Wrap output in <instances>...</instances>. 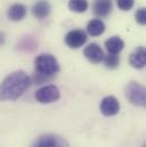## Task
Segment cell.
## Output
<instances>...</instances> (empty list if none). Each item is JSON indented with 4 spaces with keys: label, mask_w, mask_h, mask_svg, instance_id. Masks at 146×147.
I'll use <instances>...</instances> for the list:
<instances>
[{
    "label": "cell",
    "mask_w": 146,
    "mask_h": 147,
    "mask_svg": "<svg viewBox=\"0 0 146 147\" xmlns=\"http://www.w3.org/2000/svg\"><path fill=\"white\" fill-rule=\"evenodd\" d=\"M87 41V34L83 30L80 29H75L70 32H68V34L65 36V43L73 49H78L80 47H82Z\"/></svg>",
    "instance_id": "6"
},
{
    "label": "cell",
    "mask_w": 146,
    "mask_h": 147,
    "mask_svg": "<svg viewBox=\"0 0 146 147\" xmlns=\"http://www.w3.org/2000/svg\"><path fill=\"white\" fill-rule=\"evenodd\" d=\"M36 99L41 104H50L59 99L61 92L59 89L54 84L43 86L42 88L38 89L34 95Z\"/></svg>",
    "instance_id": "4"
},
{
    "label": "cell",
    "mask_w": 146,
    "mask_h": 147,
    "mask_svg": "<svg viewBox=\"0 0 146 147\" xmlns=\"http://www.w3.org/2000/svg\"><path fill=\"white\" fill-rule=\"evenodd\" d=\"M83 55H84V57H86L90 63H94V64H99V63L103 61L104 56H105L103 49L99 47L98 43H95V42L89 43V45L84 48Z\"/></svg>",
    "instance_id": "8"
},
{
    "label": "cell",
    "mask_w": 146,
    "mask_h": 147,
    "mask_svg": "<svg viewBox=\"0 0 146 147\" xmlns=\"http://www.w3.org/2000/svg\"><path fill=\"white\" fill-rule=\"evenodd\" d=\"M103 61H104L105 66L107 69H111V70L116 69L120 64V57L118 55H114V54H107L106 56H104Z\"/></svg>",
    "instance_id": "16"
},
{
    "label": "cell",
    "mask_w": 146,
    "mask_h": 147,
    "mask_svg": "<svg viewBox=\"0 0 146 147\" xmlns=\"http://www.w3.org/2000/svg\"><path fill=\"white\" fill-rule=\"evenodd\" d=\"M32 15L36 17V20H45L49 16L51 6L49 1L47 0H39L32 6Z\"/></svg>",
    "instance_id": "10"
},
{
    "label": "cell",
    "mask_w": 146,
    "mask_h": 147,
    "mask_svg": "<svg viewBox=\"0 0 146 147\" xmlns=\"http://www.w3.org/2000/svg\"><path fill=\"white\" fill-rule=\"evenodd\" d=\"M126 98L134 105L144 107L146 105V90L138 82L131 81L126 87Z\"/></svg>",
    "instance_id": "3"
},
{
    "label": "cell",
    "mask_w": 146,
    "mask_h": 147,
    "mask_svg": "<svg viewBox=\"0 0 146 147\" xmlns=\"http://www.w3.org/2000/svg\"><path fill=\"white\" fill-rule=\"evenodd\" d=\"M5 34L2 33V32H0V46H2L3 43H5Z\"/></svg>",
    "instance_id": "19"
},
{
    "label": "cell",
    "mask_w": 146,
    "mask_h": 147,
    "mask_svg": "<svg viewBox=\"0 0 146 147\" xmlns=\"http://www.w3.org/2000/svg\"><path fill=\"white\" fill-rule=\"evenodd\" d=\"M144 147H145V146H144Z\"/></svg>",
    "instance_id": "21"
},
{
    "label": "cell",
    "mask_w": 146,
    "mask_h": 147,
    "mask_svg": "<svg viewBox=\"0 0 146 147\" xmlns=\"http://www.w3.org/2000/svg\"><path fill=\"white\" fill-rule=\"evenodd\" d=\"M88 0H70L69 1V8L73 13H84L88 9Z\"/></svg>",
    "instance_id": "15"
},
{
    "label": "cell",
    "mask_w": 146,
    "mask_h": 147,
    "mask_svg": "<svg viewBox=\"0 0 146 147\" xmlns=\"http://www.w3.org/2000/svg\"><path fill=\"white\" fill-rule=\"evenodd\" d=\"M34 147H69V144L63 137L54 134H48L40 137Z\"/></svg>",
    "instance_id": "5"
},
{
    "label": "cell",
    "mask_w": 146,
    "mask_h": 147,
    "mask_svg": "<svg viewBox=\"0 0 146 147\" xmlns=\"http://www.w3.org/2000/svg\"><path fill=\"white\" fill-rule=\"evenodd\" d=\"M101 112L105 116L116 115L120 111V103L114 96H106L101 102Z\"/></svg>",
    "instance_id": "7"
},
{
    "label": "cell",
    "mask_w": 146,
    "mask_h": 147,
    "mask_svg": "<svg viewBox=\"0 0 146 147\" xmlns=\"http://www.w3.org/2000/svg\"><path fill=\"white\" fill-rule=\"evenodd\" d=\"M113 5L111 0H94L93 10L94 14L98 17H106L112 11Z\"/></svg>",
    "instance_id": "11"
},
{
    "label": "cell",
    "mask_w": 146,
    "mask_h": 147,
    "mask_svg": "<svg viewBox=\"0 0 146 147\" xmlns=\"http://www.w3.org/2000/svg\"><path fill=\"white\" fill-rule=\"evenodd\" d=\"M104 31H105V24L99 18L91 20L87 24V32L91 37H98V36L103 34Z\"/></svg>",
    "instance_id": "14"
},
{
    "label": "cell",
    "mask_w": 146,
    "mask_h": 147,
    "mask_svg": "<svg viewBox=\"0 0 146 147\" xmlns=\"http://www.w3.org/2000/svg\"><path fill=\"white\" fill-rule=\"evenodd\" d=\"M135 0H116V5L118 7L123 10V11H128L134 7Z\"/></svg>",
    "instance_id": "17"
},
{
    "label": "cell",
    "mask_w": 146,
    "mask_h": 147,
    "mask_svg": "<svg viewBox=\"0 0 146 147\" xmlns=\"http://www.w3.org/2000/svg\"><path fill=\"white\" fill-rule=\"evenodd\" d=\"M32 84L31 76L18 70L8 74L0 83V100H16Z\"/></svg>",
    "instance_id": "1"
},
{
    "label": "cell",
    "mask_w": 146,
    "mask_h": 147,
    "mask_svg": "<svg viewBox=\"0 0 146 147\" xmlns=\"http://www.w3.org/2000/svg\"><path fill=\"white\" fill-rule=\"evenodd\" d=\"M129 63L135 69H143L146 65V50L144 47H137L129 56Z\"/></svg>",
    "instance_id": "9"
},
{
    "label": "cell",
    "mask_w": 146,
    "mask_h": 147,
    "mask_svg": "<svg viewBox=\"0 0 146 147\" xmlns=\"http://www.w3.org/2000/svg\"><path fill=\"white\" fill-rule=\"evenodd\" d=\"M33 147H34V146H33Z\"/></svg>",
    "instance_id": "20"
},
{
    "label": "cell",
    "mask_w": 146,
    "mask_h": 147,
    "mask_svg": "<svg viewBox=\"0 0 146 147\" xmlns=\"http://www.w3.org/2000/svg\"><path fill=\"white\" fill-rule=\"evenodd\" d=\"M7 16L13 22L22 21L26 16V7L22 3H14L8 8Z\"/></svg>",
    "instance_id": "12"
},
{
    "label": "cell",
    "mask_w": 146,
    "mask_h": 147,
    "mask_svg": "<svg viewBox=\"0 0 146 147\" xmlns=\"http://www.w3.org/2000/svg\"><path fill=\"white\" fill-rule=\"evenodd\" d=\"M124 47V42L120 37H111L105 41V48L109 51V54L118 55Z\"/></svg>",
    "instance_id": "13"
},
{
    "label": "cell",
    "mask_w": 146,
    "mask_h": 147,
    "mask_svg": "<svg viewBox=\"0 0 146 147\" xmlns=\"http://www.w3.org/2000/svg\"><path fill=\"white\" fill-rule=\"evenodd\" d=\"M135 18H136V21H137L138 24L145 25V23H146V9L145 8H139V9L136 11Z\"/></svg>",
    "instance_id": "18"
},
{
    "label": "cell",
    "mask_w": 146,
    "mask_h": 147,
    "mask_svg": "<svg viewBox=\"0 0 146 147\" xmlns=\"http://www.w3.org/2000/svg\"><path fill=\"white\" fill-rule=\"evenodd\" d=\"M34 65H36V72L49 78H53L59 71V64L56 57L51 54L39 55L34 61Z\"/></svg>",
    "instance_id": "2"
}]
</instances>
